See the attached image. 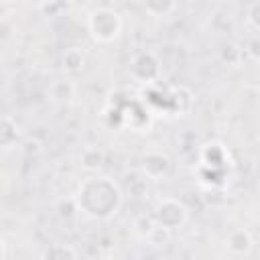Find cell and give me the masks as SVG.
<instances>
[{
  "instance_id": "obj_1",
  "label": "cell",
  "mask_w": 260,
  "mask_h": 260,
  "mask_svg": "<svg viewBox=\"0 0 260 260\" xmlns=\"http://www.w3.org/2000/svg\"><path fill=\"white\" fill-rule=\"evenodd\" d=\"M75 199L81 213L93 219H110L122 207L124 189L106 175H91L79 183Z\"/></svg>"
},
{
  "instance_id": "obj_2",
  "label": "cell",
  "mask_w": 260,
  "mask_h": 260,
  "mask_svg": "<svg viewBox=\"0 0 260 260\" xmlns=\"http://www.w3.org/2000/svg\"><path fill=\"white\" fill-rule=\"evenodd\" d=\"M122 16L112 6H98L87 16V30L98 43H112L122 32Z\"/></svg>"
},
{
  "instance_id": "obj_3",
  "label": "cell",
  "mask_w": 260,
  "mask_h": 260,
  "mask_svg": "<svg viewBox=\"0 0 260 260\" xmlns=\"http://www.w3.org/2000/svg\"><path fill=\"white\" fill-rule=\"evenodd\" d=\"M160 75H162V63L158 59V55L154 51H138L132 61H130V77L144 85V87H150V85H156L160 81Z\"/></svg>"
},
{
  "instance_id": "obj_4",
  "label": "cell",
  "mask_w": 260,
  "mask_h": 260,
  "mask_svg": "<svg viewBox=\"0 0 260 260\" xmlns=\"http://www.w3.org/2000/svg\"><path fill=\"white\" fill-rule=\"evenodd\" d=\"M152 217L158 225L175 232L179 228H183L189 219V209L183 201H179L177 197H165L154 205Z\"/></svg>"
},
{
  "instance_id": "obj_5",
  "label": "cell",
  "mask_w": 260,
  "mask_h": 260,
  "mask_svg": "<svg viewBox=\"0 0 260 260\" xmlns=\"http://www.w3.org/2000/svg\"><path fill=\"white\" fill-rule=\"evenodd\" d=\"M199 165L215 169V171H228L230 165V150L219 140H209L199 150Z\"/></svg>"
},
{
  "instance_id": "obj_6",
  "label": "cell",
  "mask_w": 260,
  "mask_h": 260,
  "mask_svg": "<svg viewBox=\"0 0 260 260\" xmlns=\"http://www.w3.org/2000/svg\"><path fill=\"white\" fill-rule=\"evenodd\" d=\"M140 171H142L148 179H152V181L162 179V177H167L169 171H171V158H169L165 152L150 150V152H146V154L142 156Z\"/></svg>"
},
{
  "instance_id": "obj_7",
  "label": "cell",
  "mask_w": 260,
  "mask_h": 260,
  "mask_svg": "<svg viewBox=\"0 0 260 260\" xmlns=\"http://www.w3.org/2000/svg\"><path fill=\"white\" fill-rule=\"evenodd\" d=\"M225 248L234 256H246L254 248V238L246 228H236L225 236Z\"/></svg>"
},
{
  "instance_id": "obj_8",
  "label": "cell",
  "mask_w": 260,
  "mask_h": 260,
  "mask_svg": "<svg viewBox=\"0 0 260 260\" xmlns=\"http://www.w3.org/2000/svg\"><path fill=\"white\" fill-rule=\"evenodd\" d=\"M85 61H87L85 51H83L81 47H75V45H73V47H67V49L63 51V55H61L63 71H65V73H69V75H75V73L83 71Z\"/></svg>"
},
{
  "instance_id": "obj_9",
  "label": "cell",
  "mask_w": 260,
  "mask_h": 260,
  "mask_svg": "<svg viewBox=\"0 0 260 260\" xmlns=\"http://www.w3.org/2000/svg\"><path fill=\"white\" fill-rule=\"evenodd\" d=\"M39 260H77V254L69 244L55 242V244H51L43 250Z\"/></svg>"
},
{
  "instance_id": "obj_10",
  "label": "cell",
  "mask_w": 260,
  "mask_h": 260,
  "mask_svg": "<svg viewBox=\"0 0 260 260\" xmlns=\"http://www.w3.org/2000/svg\"><path fill=\"white\" fill-rule=\"evenodd\" d=\"M18 138V128H16V120L12 116H4L2 118V130H0V144L4 150H10L16 144Z\"/></svg>"
},
{
  "instance_id": "obj_11",
  "label": "cell",
  "mask_w": 260,
  "mask_h": 260,
  "mask_svg": "<svg viewBox=\"0 0 260 260\" xmlns=\"http://www.w3.org/2000/svg\"><path fill=\"white\" fill-rule=\"evenodd\" d=\"M104 150L98 146H85L81 152V167L85 171H98L104 165Z\"/></svg>"
},
{
  "instance_id": "obj_12",
  "label": "cell",
  "mask_w": 260,
  "mask_h": 260,
  "mask_svg": "<svg viewBox=\"0 0 260 260\" xmlns=\"http://www.w3.org/2000/svg\"><path fill=\"white\" fill-rule=\"evenodd\" d=\"M49 93L55 102H69L75 95V85L69 79H57V81H53Z\"/></svg>"
},
{
  "instance_id": "obj_13",
  "label": "cell",
  "mask_w": 260,
  "mask_h": 260,
  "mask_svg": "<svg viewBox=\"0 0 260 260\" xmlns=\"http://www.w3.org/2000/svg\"><path fill=\"white\" fill-rule=\"evenodd\" d=\"M142 8L154 16V18H162V16H169L171 12L177 10V2H160V0H152V2H144Z\"/></svg>"
},
{
  "instance_id": "obj_14",
  "label": "cell",
  "mask_w": 260,
  "mask_h": 260,
  "mask_svg": "<svg viewBox=\"0 0 260 260\" xmlns=\"http://www.w3.org/2000/svg\"><path fill=\"white\" fill-rule=\"evenodd\" d=\"M57 213L61 219H73L79 213V205L75 197H65L57 201Z\"/></svg>"
},
{
  "instance_id": "obj_15",
  "label": "cell",
  "mask_w": 260,
  "mask_h": 260,
  "mask_svg": "<svg viewBox=\"0 0 260 260\" xmlns=\"http://www.w3.org/2000/svg\"><path fill=\"white\" fill-rule=\"evenodd\" d=\"M221 61H225L228 65H232V67H236L240 61H242V55H244V51L238 47V45H234V43H228L223 49H221Z\"/></svg>"
},
{
  "instance_id": "obj_16",
  "label": "cell",
  "mask_w": 260,
  "mask_h": 260,
  "mask_svg": "<svg viewBox=\"0 0 260 260\" xmlns=\"http://www.w3.org/2000/svg\"><path fill=\"white\" fill-rule=\"evenodd\" d=\"M171 230H167V228H162V225H154L152 230H150V234L146 236V240L152 244V246H162V244H167L169 240H171Z\"/></svg>"
},
{
  "instance_id": "obj_17",
  "label": "cell",
  "mask_w": 260,
  "mask_h": 260,
  "mask_svg": "<svg viewBox=\"0 0 260 260\" xmlns=\"http://www.w3.org/2000/svg\"><path fill=\"white\" fill-rule=\"evenodd\" d=\"M246 20H248L256 30H260V0L248 4V8H246Z\"/></svg>"
},
{
  "instance_id": "obj_18",
  "label": "cell",
  "mask_w": 260,
  "mask_h": 260,
  "mask_svg": "<svg viewBox=\"0 0 260 260\" xmlns=\"http://www.w3.org/2000/svg\"><path fill=\"white\" fill-rule=\"evenodd\" d=\"M67 8V4H63V2H43V4H39V10H43L47 16H57V12L59 10H65Z\"/></svg>"
},
{
  "instance_id": "obj_19",
  "label": "cell",
  "mask_w": 260,
  "mask_h": 260,
  "mask_svg": "<svg viewBox=\"0 0 260 260\" xmlns=\"http://www.w3.org/2000/svg\"><path fill=\"white\" fill-rule=\"evenodd\" d=\"M43 150V146H41V142L39 140H35V138H28V140H24V144H22V152L24 154H39Z\"/></svg>"
},
{
  "instance_id": "obj_20",
  "label": "cell",
  "mask_w": 260,
  "mask_h": 260,
  "mask_svg": "<svg viewBox=\"0 0 260 260\" xmlns=\"http://www.w3.org/2000/svg\"><path fill=\"white\" fill-rule=\"evenodd\" d=\"M258 201H260V185H258Z\"/></svg>"
},
{
  "instance_id": "obj_21",
  "label": "cell",
  "mask_w": 260,
  "mask_h": 260,
  "mask_svg": "<svg viewBox=\"0 0 260 260\" xmlns=\"http://www.w3.org/2000/svg\"><path fill=\"white\" fill-rule=\"evenodd\" d=\"M258 144H260V132H258Z\"/></svg>"
}]
</instances>
